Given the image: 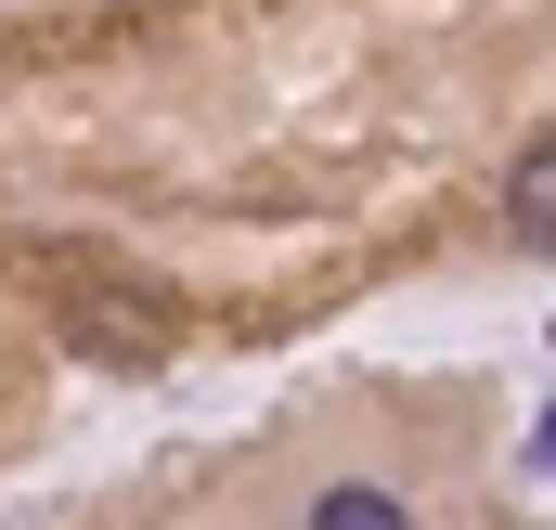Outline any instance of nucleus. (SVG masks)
Returning <instances> with one entry per match:
<instances>
[{"instance_id": "nucleus-1", "label": "nucleus", "mask_w": 556, "mask_h": 530, "mask_svg": "<svg viewBox=\"0 0 556 530\" xmlns=\"http://www.w3.org/2000/svg\"><path fill=\"white\" fill-rule=\"evenodd\" d=\"M311 530H415V518H402V492H376V479H337V492H311Z\"/></svg>"}, {"instance_id": "nucleus-3", "label": "nucleus", "mask_w": 556, "mask_h": 530, "mask_svg": "<svg viewBox=\"0 0 556 530\" xmlns=\"http://www.w3.org/2000/svg\"><path fill=\"white\" fill-rule=\"evenodd\" d=\"M531 466H544V479H556V401H544V427H531Z\"/></svg>"}, {"instance_id": "nucleus-2", "label": "nucleus", "mask_w": 556, "mask_h": 530, "mask_svg": "<svg viewBox=\"0 0 556 530\" xmlns=\"http://www.w3.org/2000/svg\"><path fill=\"white\" fill-rule=\"evenodd\" d=\"M505 207H518V234H531V247H556V142L518 155V194H505Z\"/></svg>"}]
</instances>
